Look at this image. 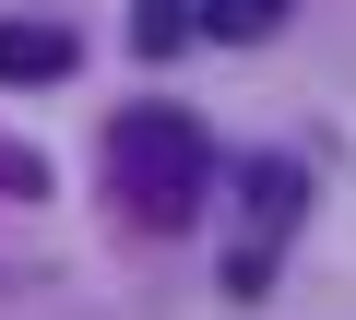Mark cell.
<instances>
[{
    "mask_svg": "<svg viewBox=\"0 0 356 320\" xmlns=\"http://www.w3.org/2000/svg\"><path fill=\"white\" fill-rule=\"evenodd\" d=\"M285 12H297V0H202V24H214V36H273Z\"/></svg>",
    "mask_w": 356,
    "mask_h": 320,
    "instance_id": "5",
    "label": "cell"
},
{
    "mask_svg": "<svg viewBox=\"0 0 356 320\" xmlns=\"http://www.w3.org/2000/svg\"><path fill=\"white\" fill-rule=\"evenodd\" d=\"M107 190L143 214V226H178V214H202L214 190V142L191 107H119L107 119Z\"/></svg>",
    "mask_w": 356,
    "mask_h": 320,
    "instance_id": "1",
    "label": "cell"
},
{
    "mask_svg": "<svg viewBox=\"0 0 356 320\" xmlns=\"http://www.w3.org/2000/svg\"><path fill=\"white\" fill-rule=\"evenodd\" d=\"M238 202H250V237L226 249V285H238V296H261V273H273V237H285V226H297V202H309L297 154H250V167H238Z\"/></svg>",
    "mask_w": 356,
    "mask_h": 320,
    "instance_id": "2",
    "label": "cell"
},
{
    "mask_svg": "<svg viewBox=\"0 0 356 320\" xmlns=\"http://www.w3.org/2000/svg\"><path fill=\"white\" fill-rule=\"evenodd\" d=\"M131 48L143 60H178V48H191V0H131Z\"/></svg>",
    "mask_w": 356,
    "mask_h": 320,
    "instance_id": "4",
    "label": "cell"
},
{
    "mask_svg": "<svg viewBox=\"0 0 356 320\" xmlns=\"http://www.w3.org/2000/svg\"><path fill=\"white\" fill-rule=\"evenodd\" d=\"M60 71H72V24H48V12L0 24V83H60Z\"/></svg>",
    "mask_w": 356,
    "mask_h": 320,
    "instance_id": "3",
    "label": "cell"
}]
</instances>
